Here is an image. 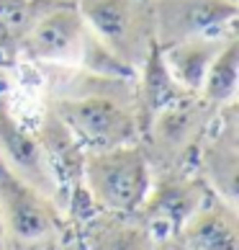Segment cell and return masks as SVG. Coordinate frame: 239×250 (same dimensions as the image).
I'll use <instances>...</instances> for the list:
<instances>
[{
	"label": "cell",
	"mask_w": 239,
	"mask_h": 250,
	"mask_svg": "<svg viewBox=\"0 0 239 250\" xmlns=\"http://www.w3.org/2000/svg\"><path fill=\"white\" fill-rule=\"evenodd\" d=\"M88 29L72 8H59L41 18L26 39V54L36 62L75 64L80 62Z\"/></svg>",
	"instance_id": "10"
},
{
	"label": "cell",
	"mask_w": 239,
	"mask_h": 250,
	"mask_svg": "<svg viewBox=\"0 0 239 250\" xmlns=\"http://www.w3.org/2000/svg\"><path fill=\"white\" fill-rule=\"evenodd\" d=\"M80 175L95 211H136L152 186V163L142 142L82 150Z\"/></svg>",
	"instance_id": "3"
},
{
	"label": "cell",
	"mask_w": 239,
	"mask_h": 250,
	"mask_svg": "<svg viewBox=\"0 0 239 250\" xmlns=\"http://www.w3.org/2000/svg\"><path fill=\"white\" fill-rule=\"evenodd\" d=\"M77 13L85 29L134 72L154 49L152 16L147 0H80Z\"/></svg>",
	"instance_id": "5"
},
{
	"label": "cell",
	"mask_w": 239,
	"mask_h": 250,
	"mask_svg": "<svg viewBox=\"0 0 239 250\" xmlns=\"http://www.w3.org/2000/svg\"><path fill=\"white\" fill-rule=\"evenodd\" d=\"M85 250H154L157 237L136 211H93L82 227Z\"/></svg>",
	"instance_id": "12"
},
{
	"label": "cell",
	"mask_w": 239,
	"mask_h": 250,
	"mask_svg": "<svg viewBox=\"0 0 239 250\" xmlns=\"http://www.w3.org/2000/svg\"><path fill=\"white\" fill-rule=\"evenodd\" d=\"M232 36L234 31L201 34V36H190V39H183L178 44H170V47L160 49V57L165 62V70L170 72L172 83L183 93L198 96L211 62H214V57L224 49V44Z\"/></svg>",
	"instance_id": "11"
},
{
	"label": "cell",
	"mask_w": 239,
	"mask_h": 250,
	"mask_svg": "<svg viewBox=\"0 0 239 250\" xmlns=\"http://www.w3.org/2000/svg\"><path fill=\"white\" fill-rule=\"evenodd\" d=\"M154 47L165 49L190 36L221 34L237 21V0H147Z\"/></svg>",
	"instance_id": "8"
},
{
	"label": "cell",
	"mask_w": 239,
	"mask_h": 250,
	"mask_svg": "<svg viewBox=\"0 0 239 250\" xmlns=\"http://www.w3.org/2000/svg\"><path fill=\"white\" fill-rule=\"evenodd\" d=\"M172 237L190 250H239V207L208 193Z\"/></svg>",
	"instance_id": "9"
},
{
	"label": "cell",
	"mask_w": 239,
	"mask_h": 250,
	"mask_svg": "<svg viewBox=\"0 0 239 250\" xmlns=\"http://www.w3.org/2000/svg\"><path fill=\"white\" fill-rule=\"evenodd\" d=\"M67 211L0 165V250H62Z\"/></svg>",
	"instance_id": "2"
},
{
	"label": "cell",
	"mask_w": 239,
	"mask_h": 250,
	"mask_svg": "<svg viewBox=\"0 0 239 250\" xmlns=\"http://www.w3.org/2000/svg\"><path fill=\"white\" fill-rule=\"evenodd\" d=\"M216 111L201 96H180L165 104L147 119L142 129V147L152 163L160 168H190L201 140L206 137Z\"/></svg>",
	"instance_id": "4"
},
{
	"label": "cell",
	"mask_w": 239,
	"mask_h": 250,
	"mask_svg": "<svg viewBox=\"0 0 239 250\" xmlns=\"http://www.w3.org/2000/svg\"><path fill=\"white\" fill-rule=\"evenodd\" d=\"M131 78L88 72L85 80L54 96L49 111L82 150H111L142 140V111Z\"/></svg>",
	"instance_id": "1"
},
{
	"label": "cell",
	"mask_w": 239,
	"mask_h": 250,
	"mask_svg": "<svg viewBox=\"0 0 239 250\" xmlns=\"http://www.w3.org/2000/svg\"><path fill=\"white\" fill-rule=\"evenodd\" d=\"M237 80H239V39L234 34L211 62L198 96L214 108L237 104Z\"/></svg>",
	"instance_id": "13"
},
{
	"label": "cell",
	"mask_w": 239,
	"mask_h": 250,
	"mask_svg": "<svg viewBox=\"0 0 239 250\" xmlns=\"http://www.w3.org/2000/svg\"><path fill=\"white\" fill-rule=\"evenodd\" d=\"M0 165L67 211V183L54 168L39 134L18 122L5 98H0Z\"/></svg>",
	"instance_id": "6"
},
{
	"label": "cell",
	"mask_w": 239,
	"mask_h": 250,
	"mask_svg": "<svg viewBox=\"0 0 239 250\" xmlns=\"http://www.w3.org/2000/svg\"><path fill=\"white\" fill-rule=\"evenodd\" d=\"M62 250H85V245H82V240H77V243H64Z\"/></svg>",
	"instance_id": "15"
},
{
	"label": "cell",
	"mask_w": 239,
	"mask_h": 250,
	"mask_svg": "<svg viewBox=\"0 0 239 250\" xmlns=\"http://www.w3.org/2000/svg\"><path fill=\"white\" fill-rule=\"evenodd\" d=\"M165 245H167V250H190V248H185L183 243H178L175 237H167V240H165Z\"/></svg>",
	"instance_id": "14"
},
{
	"label": "cell",
	"mask_w": 239,
	"mask_h": 250,
	"mask_svg": "<svg viewBox=\"0 0 239 250\" xmlns=\"http://www.w3.org/2000/svg\"><path fill=\"white\" fill-rule=\"evenodd\" d=\"M154 250H167V245H165V240H157V245H154Z\"/></svg>",
	"instance_id": "16"
},
{
	"label": "cell",
	"mask_w": 239,
	"mask_h": 250,
	"mask_svg": "<svg viewBox=\"0 0 239 250\" xmlns=\"http://www.w3.org/2000/svg\"><path fill=\"white\" fill-rule=\"evenodd\" d=\"M193 170L214 196L229 204H239V129H237V104L216 111L206 137L201 140Z\"/></svg>",
	"instance_id": "7"
}]
</instances>
